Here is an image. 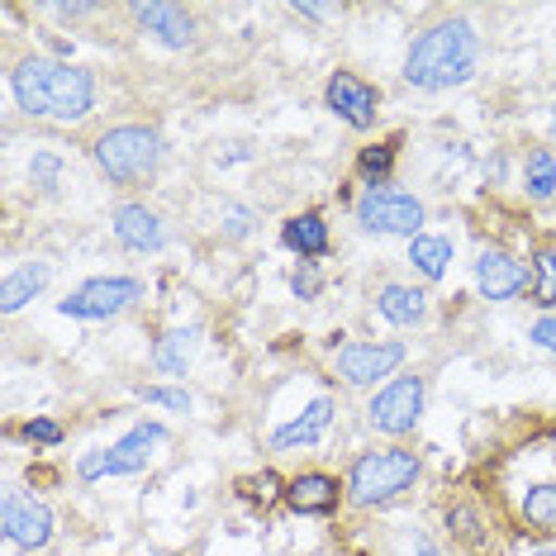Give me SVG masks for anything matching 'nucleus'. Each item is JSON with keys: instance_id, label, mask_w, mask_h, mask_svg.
Listing matches in <instances>:
<instances>
[{"instance_id": "obj_16", "label": "nucleus", "mask_w": 556, "mask_h": 556, "mask_svg": "<svg viewBox=\"0 0 556 556\" xmlns=\"http://www.w3.org/2000/svg\"><path fill=\"white\" fill-rule=\"evenodd\" d=\"M348 504L343 476L324 471V466H305L286 480V509L295 518H333Z\"/></svg>"}, {"instance_id": "obj_20", "label": "nucleus", "mask_w": 556, "mask_h": 556, "mask_svg": "<svg viewBox=\"0 0 556 556\" xmlns=\"http://www.w3.org/2000/svg\"><path fill=\"white\" fill-rule=\"evenodd\" d=\"M48 286H53V262H48V257L15 262V267L5 271V281H0V314H5V319H15V314L29 309Z\"/></svg>"}, {"instance_id": "obj_25", "label": "nucleus", "mask_w": 556, "mask_h": 556, "mask_svg": "<svg viewBox=\"0 0 556 556\" xmlns=\"http://www.w3.org/2000/svg\"><path fill=\"white\" fill-rule=\"evenodd\" d=\"M400 134L390 138H376V143L357 148V157H352V176H357V186H395V167H400Z\"/></svg>"}, {"instance_id": "obj_19", "label": "nucleus", "mask_w": 556, "mask_h": 556, "mask_svg": "<svg viewBox=\"0 0 556 556\" xmlns=\"http://www.w3.org/2000/svg\"><path fill=\"white\" fill-rule=\"evenodd\" d=\"M514 518L523 533L556 542V476L528 480V485L514 490Z\"/></svg>"}, {"instance_id": "obj_38", "label": "nucleus", "mask_w": 556, "mask_h": 556, "mask_svg": "<svg viewBox=\"0 0 556 556\" xmlns=\"http://www.w3.org/2000/svg\"><path fill=\"white\" fill-rule=\"evenodd\" d=\"M547 124H552V134H556V100H552V115H547Z\"/></svg>"}, {"instance_id": "obj_4", "label": "nucleus", "mask_w": 556, "mask_h": 556, "mask_svg": "<svg viewBox=\"0 0 556 556\" xmlns=\"http://www.w3.org/2000/svg\"><path fill=\"white\" fill-rule=\"evenodd\" d=\"M424 480V457L409 442H371L348 462L343 485H348V509H390Z\"/></svg>"}, {"instance_id": "obj_2", "label": "nucleus", "mask_w": 556, "mask_h": 556, "mask_svg": "<svg viewBox=\"0 0 556 556\" xmlns=\"http://www.w3.org/2000/svg\"><path fill=\"white\" fill-rule=\"evenodd\" d=\"M480 58H485V39L476 24L466 15H442L409 39L400 81L419 96H447L480 77Z\"/></svg>"}, {"instance_id": "obj_5", "label": "nucleus", "mask_w": 556, "mask_h": 556, "mask_svg": "<svg viewBox=\"0 0 556 556\" xmlns=\"http://www.w3.org/2000/svg\"><path fill=\"white\" fill-rule=\"evenodd\" d=\"M172 442V428L162 419H143L110 442V447H91L77 457V480L81 485H100V480H119V476H143L148 466L162 457V447Z\"/></svg>"}, {"instance_id": "obj_10", "label": "nucleus", "mask_w": 556, "mask_h": 556, "mask_svg": "<svg viewBox=\"0 0 556 556\" xmlns=\"http://www.w3.org/2000/svg\"><path fill=\"white\" fill-rule=\"evenodd\" d=\"M0 538L24 556L48 552L58 538L53 504L43 495H34V490H5V495H0Z\"/></svg>"}, {"instance_id": "obj_18", "label": "nucleus", "mask_w": 556, "mask_h": 556, "mask_svg": "<svg viewBox=\"0 0 556 556\" xmlns=\"http://www.w3.org/2000/svg\"><path fill=\"white\" fill-rule=\"evenodd\" d=\"M281 248L295 262H324L333 252V224L324 219V210H295L281 219Z\"/></svg>"}, {"instance_id": "obj_35", "label": "nucleus", "mask_w": 556, "mask_h": 556, "mask_svg": "<svg viewBox=\"0 0 556 556\" xmlns=\"http://www.w3.org/2000/svg\"><path fill=\"white\" fill-rule=\"evenodd\" d=\"M286 10H290L295 20H309V24H324V20H333V15H338L333 5H314V0H290Z\"/></svg>"}, {"instance_id": "obj_30", "label": "nucleus", "mask_w": 556, "mask_h": 556, "mask_svg": "<svg viewBox=\"0 0 556 556\" xmlns=\"http://www.w3.org/2000/svg\"><path fill=\"white\" fill-rule=\"evenodd\" d=\"M252 233H257V210L243 205V200H224L219 205V238L224 243H243Z\"/></svg>"}, {"instance_id": "obj_22", "label": "nucleus", "mask_w": 556, "mask_h": 556, "mask_svg": "<svg viewBox=\"0 0 556 556\" xmlns=\"http://www.w3.org/2000/svg\"><path fill=\"white\" fill-rule=\"evenodd\" d=\"M195 348H200V324H176L167 333L153 338V348H148V366H153L157 376H186L195 362Z\"/></svg>"}, {"instance_id": "obj_11", "label": "nucleus", "mask_w": 556, "mask_h": 556, "mask_svg": "<svg viewBox=\"0 0 556 556\" xmlns=\"http://www.w3.org/2000/svg\"><path fill=\"white\" fill-rule=\"evenodd\" d=\"M471 290L485 300V305L528 300V257L514 252L509 243H500V238L480 243L476 257H471Z\"/></svg>"}, {"instance_id": "obj_14", "label": "nucleus", "mask_w": 556, "mask_h": 556, "mask_svg": "<svg viewBox=\"0 0 556 556\" xmlns=\"http://www.w3.org/2000/svg\"><path fill=\"white\" fill-rule=\"evenodd\" d=\"M110 238H115V248L129 252V257H157V252H167V243H172L167 219H162L148 200H119V205L110 210Z\"/></svg>"}, {"instance_id": "obj_7", "label": "nucleus", "mask_w": 556, "mask_h": 556, "mask_svg": "<svg viewBox=\"0 0 556 556\" xmlns=\"http://www.w3.org/2000/svg\"><path fill=\"white\" fill-rule=\"evenodd\" d=\"M352 219L362 233L371 238H404L414 243L419 233H428V205L404 186H366L352 195Z\"/></svg>"}, {"instance_id": "obj_23", "label": "nucleus", "mask_w": 556, "mask_h": 556, "mask_svg": "<svg viewBox=\"0 0 556 556\" xmlns=\"http://www.w3.org/2000/svg\"><path fill=\"white\" fill-rule=\"evenodd\" d=\"M518 191L528 205H556V148L533 143L518 157Z\"/></svg>"}, {"instance_id": "obj_34", "label": "nucleus", "mask_w": 556, "mask_h": 556, "mask_svg": "<svg viewBox=\"0 0 556 556\" xmlns=\"http://www.w3.org/2000/svg\"><path fill=\"white\" fill-rule=\"evenodd\" d=\"M48 15H58V20H67V24H77V20H91V15H100V5H86V0H62V5H43Z\"/></svg>"}, {"instance_id": "obj_29", "label": "nucleus", "mask_w": 556, "mask_h": 556, "mask_svg": "<svg viewBox=\"0 0 556 556\" xmlns=\"http://www.w3.org/2000/svg\"><path fill=\"white\" fill-rule=\"evenodd\" d=\"M62 176H67V162H62L58 148H34L29 157V186L39 195H58L62 191Z\"/></svg>"}, {"instance_id": "obj_13", "label": "nucleus", "mask_w": 556, "mask_h": 556, "mask_svg": "<svg viewBox=\"0 0 556 556\" xmlns=\"http://www.w3.org/2000/svg\"><path fill=\"white\" fill-rule=\"evenodd\" d=\"M129 20L148 43L167 48V53H186L200 43V20L181 0H138V5H129Z\"/></svg>"}, {"instance_id": "obj_6", "label": "nucleus", "mask_w": 556, "mask_h": 556, "mask_svg": "<svg viewBox=\"0 0 556 556\" xmlns=\"http://www.w3.org/2000/svg\"><path fill=\"white\" fill-rule=\"evenodd\" d=\"M409 362V343L404 338H348L333 348V381L343 390H362L376 395L386 381H395Z\"/></svg>"}, {"instance_id": "obj_32", "label": "nucleus", "mask_w": 556, "mask_h": 556, "mask_svg": "<svg viewBox=\"0 0 556 556\" xmlns=\"http://www.w3.org/2000/svg\"><path fill=\"white\" fill-rule=\"evenodd\" d=\"M290 295H295L300 305H314V300L324 295V271H319V262H295V271H290Z\"/></svg>"}, {"instance_id": "obj_37", "label": "nucleus", "mask_w": 556, "mask_h": 556, "mask_svg": "<svg viewBox=\"0 0 556 556\" xmlns=\"http://www.w3.org/2000/svg\"><path fill=\"white\" fill-rule=\"evenodd\" d=\"M414 556H438V547L428 538H419V542H414Z\"/></svg>"}, {"instance_id": "obj_28", "label": "nucleus", "mask_w": 556, "mask_h": 556, "mask_svg": "<svg viewBox=\"0 0 556 556\" xmlns=\"http://www.w3.org/2000/svg\"><path fill=\"white\" fill-rule=\"evenodd\" d=\"M10 438H24L34 452H53L67 442V424L53 419V414H29L20 428H10Z\"/></svg>"}, {"instance_id": "obj_24", "label": "nucleus", "mask_w": 556, "mask_h": 556, "mask_svg": "<svg viewBox=\"0 0 556 556\" xmlns=\"http://www.w3.org/2000/svg\"><path fill=\"white\" fill-rule=\"evenodd\" d=\"M528 300L538 314H556V238L528 243Z\"/></svg>"}, {"instance_id": "obj_8", "label": "nucleus", "mask_w": 556, "mask_h": 556, "mask_svg": "<svg viewBox=\"0 0 556 556\" xmlns=\"http://www.w3.org/2000/svg\"><path fill=\"white\" fill-rule=\"evenodd\" d=\"M428 409V376L424 371H400L395 381H386L376 395H366V428L381 442H409L424 424Z\"/></svg>"}, {"instance_id": "obj_31", "label": "nucleus", "mask_w": 556, "mask_h": 556, "mask_svg": "<svg viewBox=\"0 0 556 556\" xmlns=\"http://www.w3.org/2000/svg\"><path fill=\"white\" fill-rule=\"evenodd\" d=\"M143 404H153V409H167V414H191L195 409V395L186 386H167V381H153V386H138L134 390Z\"/></svg>"}, {"instance_id": "obj_1", "label": "nucleus", "mask_w": 556, "mask_h": 556, "mask_svg": "<svg viewBox=\"0 0 556 556\" xmlns=\"http://www.w3.org/2000/svg\"><path fill=\"white\" fill-rule=\"evenodd\" d=\"M10 100L24 119L58 124V129H77L96 115L100 81L81 62H62L53 53H24L10 62Z\"/></svg>"}, {"instance_id": "obj_9", "label": "nucleus", "mask_w": 556, "mask_h": 556, "mask_svg": "<svg viewBox=\"0 0 556 556\" xmlns=\"http://www.w3.org/2000/svg\"><path fill=\"white\" fill-rule=\"evenodd\" d=\"M148 286L143 276H129V271H110V276H86L58 300V314L62 319H77V324H110V319H124L129 309L143 305Z\"/></svg>"}, {"instance_id": "obj_27", "label": "nucleus", "mask_w": 556, "mask_h": 556, "mask_svg": "<svg viewBox=\"0 0 556 556\" xmlns=\"http://www.w3.org/2000/svg\"><path fill=\"white\" fill-rule=\"evenodd\" d=\"M286 480L276 466H262V471H248V476H238L233 480V490H238V500L252 504V509H276V504H286Z\"/></svg>"}, {"instance_id": "obj_3", "label": "nucleus", "mask_w": 556, "mask_h": 556, "mask_svg": "<svg viewBox=\"0 0 556 556\" xmlns=\"http://www.w3.org/2000/svg\"><path fill=\"white\" fill-rule=\"evenodd\" d=\"M86 153H91V167L105 176L110 186H119V191H143V186H153L162 167H167V138L148 119H124V124L100 129Z\"/></svg>"}, {"instance_id": "obj_17", "label": "nucleus", "mask_w": 556, "mask_h": 556, "mask_svg": "<svg viewBox=\"0 0 556 556\" xmlns=\"http://www.w3.org/2000/svg\"><path fill=\"white\" fill-rule=\"evenodd\" d=\"M371 309H376V319H386L390 328L409 333V328L428 324V314H433V295H428L424 281H400V276H390V281H376Z\"/></svg>"}, {"instance_id": "obj_36", "label": "nucleus", "mask_w": 556, "mask_h": 556, "mask_svg": "<svg viewBox=\"0 0 556 556\" xmlns=\"http://www.w3.org/2000/svg\"><path fill=\"white\" fill-rule=\"evenodd\" d=\"M523 556H556V542H538V547H528Z\"/></svg>"}, {"instance_id": "obj_26", "label": "nucleus", "mask_w": 556, "mask_h": 556, "mask_svg": "<svg viewBox=\"0 0 556 556\" xmlns=\"http://www.w3.org/2000/svg\"><path fill=\"white\" fill-rule=\"evenodd\" d=\"M442 528H447V538L466 552L490 547V523H485V514H480V504H471V500L447 504V509H442Z\"/></svg>"}, {"instance_id": "obj_12", "label": "nucleus", "mask_w": 556, "mask_h": 556, "mask_svg": "<svg viewBox=\"0 0 556 556\" xmlns=\"http://www.w3.org/2000/svg\"><path fill=\"white\" fill-rule=\"evenodd\" d=\"M381 105H386V91L376 81H366L362 72L338 67L324 77V110L352 134H371L381 124Z\"/></svg>"}, {"instance_id": "obj_15", "label": "nucleus", "mask_w": 556, "mask_h": 556, "mask_svg": "<svg viewBox=\"0 0 556 556\" xmlns=\"http://www.w3.org/2000/svg\"><path fill=\"white\" fill-rule=\"evenodd\" d=\"M333 419H338V395L324 390V395H314L309 404H300L290 419L276 424L267 442H271V452H309L333 433Z\"/></svg>"}, {"instance_id": "obj_33", "label": "nucleus", "mask_w": 556, "mask_h": 556, "mask_svg": "<svg viewBox=\"0 0 556 556\" xmlns=\"http://www.w3.org/2000/svg\"><path fill=\"white\" fill-rule=\"evenodd\" d=\"M528 343L556 362V314H538V319L528 324Z\"/></svg>"}, {"instance_id": "obj_21", "label": "nucleus", "mask_w": 556, "mask_h": 556, "mask_svg": "<svg viewBox=\"0 0 556 556\" xmlns=\"http://www.w3.org/2000/svg\"><path fill=\"white\" fill-rule=\"evenodd\" d=\"M404 262H409L424 286L447 281L452 262H457V238L452 233H419L414 243H404Z\"/></svg>"}]
</instances>
